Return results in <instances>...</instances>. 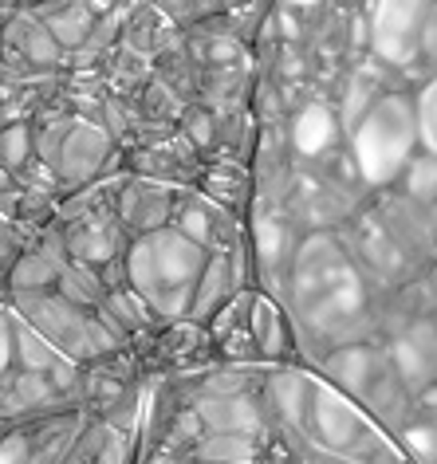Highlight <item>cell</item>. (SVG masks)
<instances>
[{
    "label": "cell",
    "instance_id": "6da1fadb",
    "mask_svg": "<svg viewBox=\"0 0 437 464\" xmlns=\"http://www.w3.org/2000/svg\"><path fill=\"white\" fill-rule=\"evenodd\" d=\"M79 410V366L13 315V366L0 378V425Z\"/></svg>",
    "mask_w": 437,
    "mask_h": 464
},
{
    "label": "cell",
    "instance_id": "7a4b0ae2",
    "mask_svg": "<svg viewBox=\"0 0 437 464\" xmlns=\"http://www.w3.org/2000/svg\"><path fill=\"white\" fill-rule=\"evenodd\" d=\"M205 256L209 252L186 240L174 225L151 232L142 240H131V248H126V287L142 295V304L154 311L158 323L189 319Z\"/></svg>",
    "mask_w": 437,
    "mask_h": 464
},
{
    "label": "cell",
    "instance_id": "3957f363",
    "mask_svg": "<svg viewBox=\"0 0 437 464\" xmlns=\"http://www.w3.org/2000/svg\"><path fill=\"white\" fill-rule=\"evenodd\" d=\"M32 146H36V161L60 185V197L126 169L122 146L111 138L107 126L75 119L67 111H52L40 122H32Z\"/></svg>",
    "mask_w": 437,
    "mask_h": 464
},
{
    "label": "cell",
    "instance_id": "277c9868",
    "mask_svg": "<svg viewBox=\"0 0 437 464\" xmlns=\"http://www.w3.org/2000/svg\"><path fill=\"white\" fill-rule=\"evenodd\" d=\"M126 173V169H122ZM122 173L102 178L79 193L60 197V213H55V228L63 237L67 260L87 264L95 272H107L114 264L126 260V232L119 225V185Z\"/></svg>",
    "mask_w": 437,
    "mask_h": 464
},
{
    "label": "cell",
    "instance_id": "5b68a950",
    "mask_svg": "<svg viewBox=\"0 0 437 464\" xmlns=\"http://www.w3.org/2000/svg\"><path fill=\"white\" fill-rule=\"evenodd\" d=\"M5 307L13 311L28 331H36L55 354H63L67 362H75V366L99 362V358H107L111 351L126 346V343L114 339L107 327H102L95 311H83V307L67 304L55 287H48V292L8 295Z\"/></svg>",
    "mask_w": 437,
    "mask_h": 464
},
{
    "label": "cell",
    "instance_id": "8992f818",
    "mask_svg": "<svg viewBox=\"0 0 437 464\" xmlns=\"http://www.w3.org/2000/svg\"><path fill=\"white\" fill-rule=\"evenodd\" d=\"M146 386H151V378H146L138 351L134 346H119L99 362L79 366V413L87 421L138 433Z\"/></svg>",
    "mask_w": 437,
    "mask_h": 464
},
{
    "label": "cell",
    "instance_id": "52a82bcc",
    "mask_svg": "<svg viewBox=\"0 0 437 464\" xmlns=\"http://www.w3.org/2000/svg\"><path fill=\"white\" fill-rule=\"evenodd\" d=\"M0 60L13 79H44L67 72V55L36 20L32 5H0Z\"/></svg>",
    "mask_w": 437,
    "mask_h": 464
},
{
    "label": "cell",
    "instance_id": "ba28073f",
    "mask_svg": "<svg viewBox=\"0 0 437 464\" xmlns=\"http://www.w3.org/2000/svg\"><path fill=\"white\" fill-rule=\"evenodd\" d=\"M87 417L79 410L0 429V464H60L75 449Z\"/></svg>",
    "mask_w": 437,
    "mask_h": 464
},
{
    "label": "cell",
    "instance_id": "9c48e42d",
    "mask_svg": "<svg viewBox=\"0 0 437 464\" xmlns=\"http://www.w3.org/2000/svg\"><path fill=\"white\" fill-rule=\"evenodd\" d=\"M178 197L181 189H170V185L134 178V173H122L119 185V225L126 232V240H142L151 232H162L174 225L178 213Z\"/></svg>",
    "mask_w": 437,
    "mask_h": 464
},
{
    "label": "cell",
    "instance_id": "30bf717a",
    "mask_svg": "<svg viewBox=\"0 0 437 464\" xmlns=\"http://www.w3.org/2000/svg\"><path fill=\"white\" fill-rule=\"evenodd\" d=\"M201 161L205 158L178 130L170 134V138H162V142H154V146L126 150V154H122L126 173H134V178H146V181H158V185H170V189H181V193L193 189Z\"/></svg>",
    "mask_w": 437,
    "mask_h": 464
},
{
    "label": "cell",
    "instance_id": "8fae6325",
    "mask_svg": "<svg viewBox=\"0 0 437 464\" xmlns=\"http://www.w3.org/2000/svg\"><path fill=\"white\" fill-rule=\"evenodd\" d=\"M174 228L205 252H228V248L245 245V217L225 213L221 205L205 201V197L193 193V189H186L178 197Z\"/></svg>",
    "mask_w": 437,
    "mask_h": 464
},
{
    "label": "cell",
    "instance_id": "7c38bea8",
    "mask_svg": "<svg viewBox=\"0 0 437 464\" xmlns=\"http://www.w3.org/2000/svg\"><path fill=\"white\" fill-rule=\"evenodd\" d=\"M63 268H67V248H63L60 228L48 225L40 232H28L13 272L5 280V299L24 295V292H48V287H55Z\"/></svg>",
    "mask_w": 437,
    "mask_h": 464
},
{
    "label": "cell",
    "instance_id": "4fadbf2b",
    "mask_svg": "<svg viewBox=\"0 0 437 464\" xmlns=\"http://www.w3.org/2000/svg\"><path fill=\"white\" fill-rule=\"evenodd\" d=\"M248 334L257 346L260 366H296V323L287 315V307H280L272 295L257 292L248 311Z\"/></svg>",
    "mask_w": 437,
    "mask_h": 464
},
{
    "label": "cell",
    "instance_id": "5bb4252c",
    "mask_svg": "<svg viewBox=\"0 0 437 464\" xmlns=\"http://www.w3.org/2000/svg\"><path fill=\"white\" fill-rule=\"evenodd\" d=\"M193 193H201L205 201L221 205L233 217H248L252 208V169L245 161H228V158H205L193 181Z\"/></svg>",
    "mask_w": 437,
    "mask_h": 464
},
{
    "label": "cell",
    "instance_id": "9a60e30c",
    "mask_svg": "<svg viewBox=\"0 0 437 464\" xmlns=\"http://www.w3.org/2000/svg\"><path fill=\"white\" fill-rule=\"evenodd\" d=\"M32 13L48 28V36L60 44V52L72 60L91 40V32H95L99 16H102V5H32Z\"/></svg>",
    "mask_w": 437,
    "mask_h": 464
},
{
    "label": "cell",
    "instance_id": "2e32d148",
    "mask_svg": "<svg viewBox=\"0 0 437 464\" xmlns=\"http://www.w3.org/2000/svg\"><path fill=\"white\" fill-rule=\"evenodd\" d=\"M174 36H178V28L166 20L162 5H122V48L126 52L154 60Z\"/></svg>",
    "mask_w": 437,
    "mask_h": 464
},
{
    "label": "cell",
    "instance_id": "e0dca14e",
    "mask_svg": "<svg viewBox=\"0 0 437 464\" xmlns=\"http://www.w3.org/2000/svg\"><path fill=\"white\" fill-rule=\"evenodd\" d=\"M154 79L162 83L170 95H178L181 102H193L198 99V83H201V67H198V60H193V52H189V44H186V36H178L166 44L162 52L154 55Z\"/></svg>",
    "mask_w": 437,
    "mask_h": 464
},
{
    "label": "cell",
    "instance_id": "ac0fdd59",
    "mask_svg": "<svg viewBox=\"0 0 437 464\" xmlns=\"http://www.w3.org/2000/svg\"><path fill=\"white\" fill-rule=\"evenodd\" d=\"M55 292H60L67 304H75L83 311H99L102 295H107V284H102V276L95 268L67 260V268L60 272V280H55Z\"/></svg>",
    "mask_w": 437,
    "mask_h": 464
},
{
    "label": "cell",
    "instance_id": "d6986e66",
    "mask_svg": "<svg viewBox=\"0 0 437 464\" xmlns=\"http://www.w3.org/2000/svg\"><path fill=\"white\" fill-rule=\"evenodd\" d=\"M32 166H36V146H32V126L13 122L0 126V169L13 181H24Z\"/></svg>",
    "mask_w": 437,
    "mask_h": 464
},
{
    "label": "cell",
    "instance_id": "ffe728a7",
    "mask_svg": "<svg viewBox=\"0 0 437 464\" xmlns=\"http://www.w3.org/2000/svg\"><path fill=\"white\" fill-rule=\"evenodd\" d=\"M394 189L406 193L413 205L433 208L437 205V154H430V150H425V154H413L406 161V169L398 173Z\"/></svg>",
    "mask_w": 437,
    "mask_h": 464
},
{
    "label": "cell",
    "instance_id": "44dd1931",
    "mask_svg": "<svg viewBox=\"0 0 437 464\" xmlns=\"http://www.w3.org/2000/svg\"><path fill=\"white\" fill-rule=\"evenodd\" d=\"M87 437H91V464H138V433L87 421Z\"/></svg>",
    "mask_w": 437,
    "mask_h": 464
},
{
    "label": "cell",
    "instance_id": "7402d4cb",
    "mask_svg": "<svg viewBox=\"0 0 437 464\" xmlns=\"http://www.w3.org/2000/svg\"><path fill=\"white\" fill-rule=\"evenodd\" d=\"M178 134L186 138L201 158H213V150H217V111L201 107V102H186V107H181V119H178Z\"/></svg>",
    "mask_w": 437,
    "mask_h": 464
},
{
    "label": "cell",
    "instance_id": "603a6c76",
    "mask_svg": "<svg viewBox=\"0 0 437 464\" xmlns=\"http://www.w3.org/2000/svg\"><path fill=\"white\" fill-rule=\"evenodd\" d=\"M20 245H24V232H20L8 217H0V304H5V280L20 256Z\"/></svg>",
    "mask_w": 437,
    "mask_h": 464
},
{
    "label": "cell",
    "instance_id": "cb8c5ba5",
    "mask_svg": "<svg viewBox=\"0 0 437 464\" xmlns=\"http://www.w3.org/2000/svg\"><path fill=\"white\" fill-rule=\"evenodd\" d=\"M13 366V311L0 304V378Z\"/></svg>",
    "mask_w": 437,
    "mask_h": 464
},
{
    "label": "cell",
    "instance_id": "d4e9b609",
    "mask_svg": "<svg viewBox=\"0 0 437 464\" xmlns=\"http://www.w3.org/2000/svg\"><path fill=\"white\" fill-rule=\"evenodd\" d=\"M60 464H91V437H87V429H83V433H79L75 449L67 452V457H63Z\"/></svg>",
    "mask_w": 437,
    "mask_h": 464
},
{
    "label": "cell",
    "instance_id": "484cf974",
    "mask_svg": "<svg viewBox=\"0 0 437 464\" xmlns=\"http://www.w3.org/2000/svg\"><path fill=\"white\" fill-rule=\"evenodd\" d=\"M430 220H433V228H437V205L430 208Z\"/></svg>",
    "mask_w": 437,
    "mask_h": 464
},
{
    "label": "cell",
    "instance_id": "4316f807",
    "mask_svg": "<svg viewBox=\"0 0 437 464\" xmlns=\"http://www.w3.org/2000/svg\"><path fill=\"white\" fill-rule=\"evenodd\" d=\"M430 284L437 287V264H433V272H430Z\"/></svg>",
    "mask_w": 437,
    "mask_h": 464
},
{
    "label": "cell",
    "instance_id": "83f0119b",
    "mask_svg": "<svg viewBox=\"0 0 437 464\" xmlns=\"http://www.w3.org/2000/svg\"><path fill=\"white\" fill-rule=\"evenodd\" d=\"M0 429H5V425H0Z\"/></svg>",
    "mask_w": 437,
    "mask_h": 464
}]
</instances>
